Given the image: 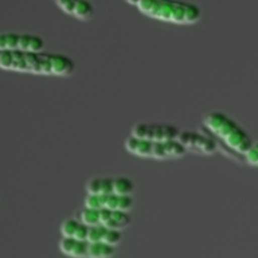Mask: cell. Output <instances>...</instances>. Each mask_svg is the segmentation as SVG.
Returning a JSON list of instances; mask_svg holds the SVG:
<instances>
[{
    "label": "cell",
    "mask_w": 258,
    "mask_h": 258,
    "mask_svg": "<svg viewBox=\"0 0 258 258\" xmlns=\"http://www.w3.org/2000/svg\"><path fill=\"white\" fill-rule=\"evenodd\" d=\"M179 127L170 123L139 122L133 126L130 135L149 141H169L178 138Z\"/></svg>",
    "instance_id": "obj_7"
},
{
    "label": "cell",
    "mask_w": 258,
    "mask_h": 258,
    "mask_svg": "<svg viewBox=\"0 0 258 258\" xmlns=\"http://www.w3.org/2000/svg\"><path fill=\"white\" fill-rule=\"evenodd\" d=\"M126 3H127V4H130V5H134V7H136V4H138V2L139 0H125Z\"/></svg>",
    "instance_id": "obj_18"
},
{
    "label": "cell",
    "mask_w": 258,
    "mask_h": 258,
    "mask_svg": "<svg viewBox=\"0 0 258 258\" xmlns=\"http://www.w3.org/2000/svg\"><path fill=\"white\" fill-rule=\"evenodd\" d=\"M176 140L180 143L185 153L194 155L211 156L218 151V144L213 136L207 131L199 130H180Z\"/></svg>",
    "instance_id": "obj_5"
},
{
    "label": "cell",
    "mask_w": 258,
    "mask_h": 258,
    "mask_svg": "<svg viewBox=\"0 0 258 258\" xmlns=\"http://www.w3.org/2000/svg\"><path fill=\"white\" fill-rule=\"evenodd\" d=\"M133 180L127 176H113V194L117 196H131L134 193Z\"/></svg>",
    "instance_id": "obj_16"
},
{
    "label": "cell",
    "mask_w": 258,
    "mask_h": 258,
    "mask_svg": "<svg viewBox=\"0 0 258 258\" xmlns=\"http://www.w3.org/2000/svg\"><path fill=\"white\" fill-rule=\"evenodd\" d=\"M125 149L131 155L154 160H175L184 158L186 154L176 139L169 141H149L130 135L125 140Z\"/></svg>",
    "instance_id": "obj_4"
},
{
    "label": "cell",
    "mask_w": 258,
    "mask_h": 258,
    "mask_svg": "<svg viewBox=\"0 0 258 258\" xmlns=\"http://www.w3.org/2000/svg\"><path fill=\"white\" fill-rule=\"evenodd\" d=\"M85 207L90 209H111V211L130 212L134 207L131 196L117 194H87L85 198Z\"/></svg>",
    "instance_id": "obj_8"
},
{
    "label": "cell",
    "mask_w": 258,
    "mask_h": 258,
    "mask_svg": "<svg viewBox=\"0 0 258 258\" xmlns=\"http://www.w3.org/2000/svg\"><path fill=\"white\" fill-rule=\"evenodd\" d=\"M64 14L81 20L90 22L95 17V8L90 0H53Z\"/></svg>",
    "instance_id": "obj_9"
},
{
    "label": "cell",
    "mask_w": 258,
    "mask_h": 258,
    "mask_svg": "<svg viewBox=\"0 0 258 258\" xmlns=\"http://www.w3.org/2000/svg\"><path fill=\"white\" fill-rule=\"evenodd\" d=\"M45 42L40 35L30 33L0 32V50L38 52L43 50Z\"/></svg>",
    "instance_id": "obj_6"
},
{
    "label": "cell",
    "mask_w": 258,
    "mask_h": 258,
    "mask_svg": "<svg viewBox=\"0 0 258 258\" xmlns=\"http://www.w3.org/2000/svg\"><path fill=\"white\" fill-rule=\"evenodd\" d=\"M242 159L244 160V163L248 164L249 166H257L258 164V153H257V145L253 144L246 153L242 155Z\"/></svg>",
    "instance_id": "obj_17"
},
{
    "label": "cell",
    "mask_w": 258,
    "mask_h": 258,
    "mask_svg": "<svg viewBox=\"0 0 258 258\" xmlns=\"http://www.w3.org/2000/svg\"><path fill=\"white\" fill-rule=\"evenodd\" d=\"M0 70L45 77H71L75 75L77 64L62 53L20 52L0 50Z\"/></svg>",
    "instance_id": "obj_1"
},
{
    "label": "cell",
    "mask_w": 258,
    "mask_h": 258,
    "mask_svg": "<svg viewBox=\"0 0 258 258\" xmlns=\"http://www.w3.org/2000/svg\"><path fill=\"white\" fill-rule=\"evenodd\" d=\"M87 242H102L108 246L117 247L122 241V234L120 231L106 228L102 226H91L88 227Z\"/></svg>",
    "instance_id": "obj_11"
},
{
    "label": "cell",
    "mask_w": 258,
    "mask_h": 258,
    "mask_svg": "<svg viewBox=\"0 0 258 258\" xmlns=\"http://www.w3.org/2000/svg\"><path fill=\"white\" fill-rule=\"evenodd\" d=\"M131 224L128 212L111 211V209H97V226L122 232Z\"/></svg>",
    "instance_id": "obj_10"
},
{
    "label": "cell",
    "mask_w": 258,
    "mask_h": 258,
    "mask_svg": "<svg viewBox=\"0 0 258 258\" xmlns=\"http://www.w3.org/2000/svg\"><path fill=\"white\" fill-rule=\"evenodd\" d=\"M116 253V247L108 246L102 242H87L86 258H112Z\"/></svg>",
    "instance_id": "obj_15"
},
{
    "label": "cell",
    "mask_w": 258,
    "mask_h": 258,
    "mask_svg": "<svg viewBox=\"0 0 258 258\" xmlns=\"http://www.w3.org/2000/svg\"><path fill=\"white\" fill-rule=\"evenodd\" d=\"M58 247L64 256L71 258H86V254H87V241L62 237Z\"/></svg>",
    "instance_id": "obj_12"
},
{
    "label": "cell",
    "mask_w": 258,
    "mask_h": 258,
    "mask_svg": "<svg viewBox=\"0 0 258 258\" xmlns=\"http://www.w3.org/2000/svg\"><path fill=\"white\" fill-rule=\"evenodd\" d=\"M87 232L88 226H86L78 218H67L60 224V234H62V237H70V238L86 241Z\"/></svg>",
    "instance_id": "obj_13"
},
{
    "label": "cell",
    "mask_w": 258,
    "mask_h": 258,
    "mask_svg": "<svg viewBox=\"0 0 258 258\" xmlns=\"http://www.w3.org/2000/svg\"><path fill=\"white\" fill-rule=\"evenodd\" d=\"M139 12L150 19L176 25H193L202 19V10L184 0H139Z\"/></svg>",
    "instance_id": "obj_3"
},
{
    "label": "cell",
    "mask_w": 258,
    "mask_h": 258,
    "mask_svg": "<svg viewBox=\"0 0 258 258\" xmlns=\"http://www.w3.org/2000/svg\"><path fill=\"white\" fill-rule=\"evenodd\" d=\"M87 194H113V176H93L86 183Z\"/></svg>",
    "instance_id": "obj_14"
},
{
    "label": "cell",
    "mask_w": 258,
    "mask_h": 258,
    "mask_svg": "<svg viewBox=\"0 0 258 258\" xmlns=\"http://www.w3.org/2000/svg\"><path fill=\"white\" fill-rule=\"evenodd\" d=\"M203 127L207 133L228 149L233 158H242L244 153L253 145L251 135L232 117L222 111H211L203 117Z\"/></svg>",
    "instance_id": "obj_2"
}]
</instances>
